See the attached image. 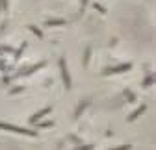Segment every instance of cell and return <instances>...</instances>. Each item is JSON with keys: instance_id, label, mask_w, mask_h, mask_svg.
<instances>
[{"instance_id": "6da1fadb", "label": "cell", "mask_w": 156, "mask_h": 150, "mask_svg": "<svg viewBox=\"0 0 156 150\" xmlns=\"http://www.w3.org/2000/svg\"><path fill=\"white\" fill-rule=\"evenodd\" d=\"M60 67H61V72H63V80H65V85H71V80H69V72L65 69V60H60Z\"/></svg>"}, {"instance_id": "7a4b0ae2", "label": "cell", "mask_w": 156, "mask_h": 150, "mask_svg": "<svg viewBox=\"0 0 156 150\" xmlns=\"http://www.w3.org/2000/svg\"><path fill=\"white\" fill-rule=\"evenodd\" d=\"M48 111H50V108H46V109H41V111H39V113H37V115H34V117H32V119H30V122H36L37 119H41V117H43V115H45V113H48Z\"/></svg>"}, {"instance_id": "3957f363", "label": "cell", "mask_w": 156, "mask_h": 150, "mask_svg": "<svg viewBox=\"0 0 156 150\" xmlns=\"http://www.w3.org/2000/svg\"><path fill=\"white\" fill-rule=\"evenodd\" d=\"M141 111H145V106H141V108H139L138 111L134 113V115H130V117H128V121H134V119H136V117H138V115H139V113H141Z\"/></svg>"}, {"instance_id": "277c9868", "label": "cell", "mask_w": 156, "mask_h": 150, "mask_svg": "<svg viewBox=\"0 0 156 150\" xmlns=\"http://www.w3.org/2000/svg\"><path fill=\"white\" fill-rule=\"evenodd\" d=\"M130 147H119V148H114V150H128Z\"/></svg>"}, {"instance_id": "5b68a950", "label": "cell", "mask_w": 156, "mask_h": 150, "mask_svg": "<svg viewBox=\"0 0 156 150\" xmlns=\"http://www.w3.org/2000/svg\"><path fill=\"white\" fill-rule=\"evenodd\" d=\"M85 2H87V0H82V6H85Z\"/></svg>"}]
</instances>
